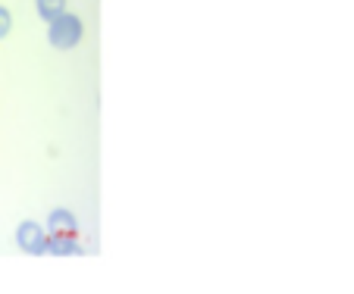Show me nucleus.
Instances as JSON below:
<instances>
[{
  "label": "nucleus",
  "mask_w": 354,
  "mask_h": 294,
  "mask_svg": "<svg viewBox=\"0 0 354 294\" xmlns=\"http://www.w3.org/2000/svg\"><path fill=\"white\" fill-rule=\"evenodd\" d=\"M85 35V26H82L79 16L73 13H60L50 19V28H47V41L57 47V50H73L75 44Z\"/></svg>",
  "instance_id": "nucleus-1"
},
{
  "label": "nucleus",
  "mask_w": 354,
  "mask_h": 294,
  "mask_svg": "<svg viewBox=\"0 0 354 294\" xmlns=\"http://www.w3.org/2000/svg\"><path fill=\"white\" fill-rule=\"evenodd\" d=\"M16 244H19V251H26V254H44V244H47V228L38 226V222H22L19 228H16Z\"/></svg>",
  "instance_id": "nucleus-2"
},
{
  "label": "nucleus",
  "mask_w": 354,
  "mask_h": 294,
  "mask_svg": "<svg viewBox=\"0 0 354 294\" xmlns=\"http://www.w3.org/2000/svg\"><path fill=\"white\" fill-rule=\"evenodd\" d=\"M79 251H82V244H79V235H47L44 254L73 257V254H79Z\"/></svg>",
  "instance_id": "nucleus-3"
},
{
  "label": "nucleus",
  "mask_w": 354,
  "mask_h": 294,
  "mask_svg": "<svg viewBox=\"0 0 354 294\" xmlns=\"http://www.w3.org/2000/svg\"><path fill=\"white\" fill-rule=\"evenodd\" d=\"M47 235H79V222L69 210H54L47 219Z\"/></svg>",
  "instance_id": "nucleus-4"
},
{
  "label": "nucleus",
  "mask_w": 354,
  "mask_h": 294,
  "mask_svg": "<svg viewBox=\"0 0 354 294\" xmlns=\"http://www.w3.org/2000/svg\"><path fill=\"white\" fill-rule=\"evenodd\" d=\"M35 7H38V16L41 19H54V16L66 13V0H35Z\"/></svg>",
  "instance_id": "nucleus-5"
},
{
  "label": "nucleus",
  "mask_w": 354,
  "mask_h": 294,
  "mask_svg": "<svg viewBox=\"0 0 354 294\" xmlns=\"http://www.w3.org/2000/svg\"><path fill=\"white\" fill-rule=\"evenodd\" d=\"M10 28H13V13L7 7H0V38H7Z\"/></svg>",
  "instance_id": "nucleus-6"
}]
</instances>
